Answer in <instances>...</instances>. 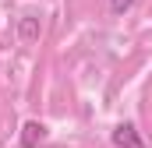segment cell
I'll return each instance as SVG.
<instances>
[{
    "label": "cell",
    "mask_w": 152,
    "mask_h": 148,
    "mask_svg": "<svg viewBox=\"0 0 152 148\" xmlns=\"http://www.w3.org/2000/svg\"><path fill=\"white\" fill-rule=\"evenodd\" d=\"M113 145L117 148H145V141H142V134H138L131 123H120L113 131Z\"/></svg>",
    "instance_id": "cell-1"
},
{
    "label": "cell",
    "mask_w": 152,
    "mask_h": 148,
    "mask_svg": "<svg viewBox=\"0 0 152 148\" xmlns=\"http://www.w3.org/2000/svg\"><path fill=\"white\" fill-rule=\"evenodd\" d=\"M110 7H113L117 14H124V11H131V7H134V0H110Z\"/></svg>",
    "instance_id": "cell-3"
},
{
    "label": "cell",
    "mask_w": 152,
    "mask_h": 148,
    "mask_svg": "<svg viewBox=\"0 0 152 148\" xmlns=\"http://www.w3.org/2000/svg\"><path fill=\"white\" fill-rule=\"evenodd\" d=\"M21 131H25V134H21V145H25V148H36L39 141L46 138V127H42V123H36V120H28Z\"/></svg>",
    "instance_id": "cell-2"
}]
</instances>
